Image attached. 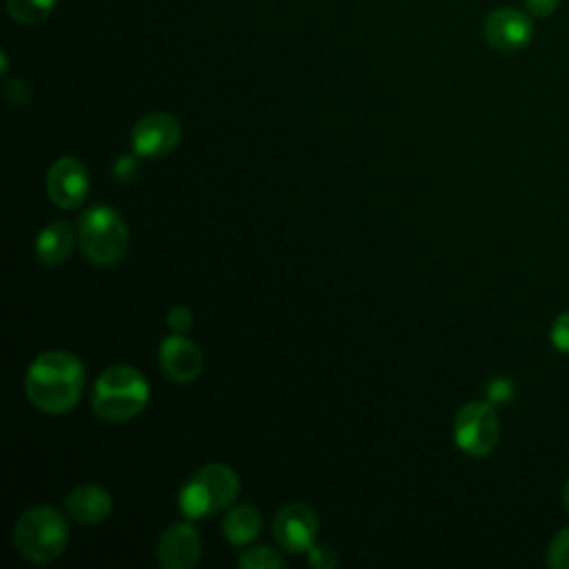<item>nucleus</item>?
<instances>
[{"mask_svg": "<svg viewBox=\"0 0 569 569\" xmlns=\"http://www.w3.org/2000/svg\"><path fill=\"white\" fill-rule=\"evenodd\" d=\"M482 33L487 44L498 51H520L531 42L533 16L516 7L493 9L485 18Z\"/></svg>", "mask_w": 569, "mask_h": 569, "instance_id": "obj_8", "label": "nucleus"}, {"mask_svg": "<svg viewBox=\"0 0 569 569\" xmlns=\"http://www.w3.org/2000/svg\"><path fill=\"white\" fill-rule=\"evenodd\" d=\"M58 0H7L9 16L20 24H38L56 9Z\"/></svg>", "mask_w": 569, "mask_h": 569, "instance_id": "obj_16", "label": "nucleus"}, {"mask_svg": "<svg viewBox=\"0 0 569 569\" xmlns=\"http://www.w3.org/2000/svg\"><path fill=\"white\" fill-rule=\"evenodd\" d=\"M149 402V382L131 365H111L93 382V413L107 422H127Z\"/></svg>", "mask_w": 569, "mask_h": 569, "instance_id": "obj_2", "label": "nucleus"}, {"mask_svg": "<svg viewBox=\"0 0 569 569\" xmlns=\"http://www.w3.org/2000/svg\"><path fill=\"white\" fill-rule=\"evenodd\" d=\"M84 391V367L71 351L49 349L33 358L24 376L29 402L49 416L76 409Z\"/></svg>", "mask_w": 569, "mask_h": 569, "instance_id": "obj_1", "label": "nucleus"}, {"mask_svg": "<svg viewBox=\"0 0 569 569\" xmlns=\"http://www.w3.org/2000/svg\"><path fill=\"white\" fill-rule=\"evenodd\" d=\"M549 338H551V345L560 353L569 356V311L556 316V320L551 325V331H549Z\"/></svg>", "mask_w": 569, "mask_h": 569, "instance_id": "obj_20", "label": "nucleus"}, {"mask_svg": "<svg viewBox=\"0 0 569 569\" xmlns=\"http://www.w3.org/2000/svg\"><path fill=\"white\" fill-rule=\"evenodd\" d=\"M260 529H262V518H260L258 509L251 505L229 507V511L222 518V533H224L227 542H231L236 547H244L251 540H256Z\"/></svg>", "mask_w": 569, "mask_h": 569, "instance_id": "obj_15", "label": "nucleus"}, {"mask_svg": "<svg viewBox=\"0 0 569 569\" xmlns=\"http://www.w3.org/2000/svg\"><path fill=\"white\" fill-rule=\"evenodd\" d=\"M76 236L78 233L67 220L49 222L36 236V258L47 267L62 264L76 247Z\"/></svg>", "mask_w": 569, "mask_h": 569, "instance_id": "obj_14", "label": "nucleus"}, {"mask_svg": "<svg viewBox=\"0 0 569 569\" xmlns=\"http://www.w3.org/2000/svg\"><path fill=\"white\" fill-rule=\"evenodd\" d=\"M69 545V525L64 516L49 505L24 509L13 525L16 551L33 565H47L62 556Z\"/></svg>", "mask_w": 569, "mask_h": 569, "instance_id": "obj_3", "label": "nucleus"}, {"mask_svg": "<svg viewBox=\"0 0 569 569\" xmlns=\"http://www.w3.org/2000/svg\"><path fill=\"white\" fill-rule=\"evenodd\" d=\"M158 360L164 376L173 382H193L202 371V351L184 333H171L160 342Z\"/></svg>", "mask_w": 569, "mask_h": 569, "instance_id": "obj_12", "label": "nucleus"}, {"mask_svg": "<svg viewBox=\"0 0 569 569\" xmlns=\"http://www.w3.org/2000/svg\"><path fill=\"white\" fill-rule=\"evenodd\" d=\"M316 533L318 518L305 502H289L273 518V536L289 553L309 551V547L316 542Z\"/></svg>", "mask_w": 569, "mask_h": 569, "instance_id": "obj_10", "label": "nucleus"}, {"mask_svg": "<svg viewBox=\"0 0 569 569\" xmlns=\"http://www.w3.org/2000/svg\"><path fill=\"white\" fill-rule=\"evenodd\" d=\"M4 96L13 102V104H27L31 100V89L24 80H11L4 84Z\"/></svg>", "mask_w": 569, "mask_h": 569, "instance_id": "obj_22", "label": "nucleus"}, {"mask_svg": "<svg viewBox=\"0 0 569 569\" xmlns=\"http://www.w3.org/2000/svg\"><path fill=\"white\" fill-rule=\"evenodd\" d=\"M287 562L273 547H251L238 556L242 569H282Z\"/></svg>", "mask_w": 569, "mask_h": 569, "instance_id": "obj_17", "label": "nucleus"}, {"mask_svg": "<svg viewBox=\"0 0 569 569\" xmlns=\"http://www.w3.org/2000/svg\"><path fill=\"white\" fill-rule=\"evenodd\" d=\"M453 440L460 451L485 458L500 440V420L491 402H465L453 418Z\"/></svg>", "mask_w": 569, "mask_h": 569, "instance_id": "obj_6", "label": "nucleus"}, {"mask_svg": "<svg viewBox=\"0 0 569 569\" xmlns=\"http://www.w3.org/2000/svg\"><path fill=\"white\" fill-rule=\"evenodd\" d=\"M525 9L533 16V18H549L556 13L560 0H522Z\"/></svg>", "mask_w": 569, "mask_h": 569, "instance_id": "obj_24", "label": "nucleus"}, {"mask_svg": "<svg viewBox=\"0 0 569 569\" xmlns=\"http://www.w3.org/2000/svg\"><path fill=\"white\" fill-rule=\"evenodd\" d=\"M113 507L111 493L96 485V482H82L73 487L64 498V511L71 520L80 525H98L109 518Z\"/></svg>", "mask_w": 569, "mask_h": 569, "instance_id": "obj_13", "label": "nucleus"}, {"mask_svg": "<svg viewBox=\"0 0 569 569\" xmlns=\"http://www.w3.org/2000/svg\"><path fill=\"white\" fill-rule=\"evenodd\" d=\"M202 540L191 522H173L158 540V562L164 569H189L200 560Z\"/></svg>", "mask_w": 569, "mask_h": 569, "instance_id": "obj_11", "label": "nucleus"}, {"mask_svg": "<svg viewBox=\"0 0 569 569\" xmlns=\"http://www.w3.org/2000/svg\"><path fill=\"white\" fill-rule=\"evenodd\" d=\"M136 158H138V156H136ZM136 158H133V156H122V158H118L116 164H113V176H116L118 180H131V178L136 176V171H138Z\"/></svg>", "mask_w": 569, "mask_h": 569, "instance_id": "obj_25", "label": "nucleus"}, {"mask_svg": "<svg viewBox=\"0 0 569 569\" xmlns=\"http://www.w3.org/2000/svg\"><path fill=\"white\" fill-rule=\"evenodd\" d=\"M47 193L60 209L80 207L89 193L87 167L73 156L58 158L47 171Z\"/></svg>", "mask_w": 569, "mask_h": 569, "instance_id": "obj_9", "label": "nucleus"}, {"mask_svg": "<svg viewBox=\"0 0 569 569\" xmlns=\"http://www.w3.org/2000/svg\"><path fill=\"white\" fill-rule=\"evenodd\" d=\"M547 562L553 569H569V527L553 536L547 551Z\"/></svg>", "mask_w": 569, "mask_h": 569, "instance_id": "obj_18", "label": "nucleus"}, {"mask_svg": "<svg viewBox=\"0 0 569 569\" xmlns=\"http://www.w3.org/2000/svg\"><path fill=\"white\" fill-rule=\"evenodd\" d=\"M78 247L96 267H111L122 260L129 247V229L122 216L107 204L89 207L78 222Z\"/></svg>", "mask_w": 569, "mask_h": 569, "instance_id": "obj_5", "label": "nucleus"}, {"mask_svg": "<svg viewBox=\"0 0 569 569\" xmlns=\"http://www.w3.org/2000/svg\"><path fill=\"white\" fill-rule=\"evenodd\" d=\"M182 138V127L176 116L167 111H153L142 116L131 129V149L138 158H164Z\"/></svg>", "mask_w": 569, "mask_h": 569, "instance_id": "obj_7", "label": "nucleus"}, {"mask_svg": "<svg viewBox=\"0 0 569 569\" xmlns=\"http://www.w3.org/2000/svg\"><path fill=\"white\" fill-rule=\"evenodd\" d=\"M487 396L491 402H507L513 396V387L507 378H496L487 387Z\"/></svg>", "mask_w": 569, "mask_h": 569, "instance_id": "obj_23", "label": "nucleus"}, {"mask_svg": "<svg viewBox=\"0 0 569 569\" xmlns=\"http://www.w3.org/2000/svg\"><path fill=\"white\" fill-rule=\"evenodd\" d=\"M238 493V473L222 462H211L187 478L178 493V507L187 518H204L209 513L229 509Z\"/></svg>", "mask_w": 569, "mask_h": 569, "instance_id": "obj_4", "label": "nucleus"}, {"mask_svg": "<svg viewBox=\"0 0 569 569\" xmlns=\"http://www.w3.org/2000/svg\"><path fill=\"white\" fill-rule=\"evenodd\" d=\"M562 505H565V509H567V513H569V478H567L565 489H562Z\"/></svg>", "mask_w": 569, "mask_h": 569, "instance_id": "obj_26", "label": "nucleus"}, {"mask_svg": "<svg viewBox=\"0 0 569 569\" xmlns=\"http://www.w3.org/2000/svg\"><path fill=\"white\" fill-rule=\"evenodd\" d=\"M191 325H193V313H191L189 307L176 305L167 311V327L173 333H184L187 329H191Z\"/></svg>", "mask_w": 569, "mask_h": 569, "instance_id": "obj_21", "label": "nucleus"}, {"mask_svg": "<svg viewBox=\"0 0 569 569\" xmlns=\"http://www.w3.org/2000/svg\"><path fill=\"white\" fill-rule=\"evenodd\" d=\"M307 560H309V565L311 567H318V569H331V567H336L338 562H340V556H338V551L333 549V547H329V545H325V542H313L311 547H309V551H307Z\"/></svg>", "mask_w": 569, "mask_h": 569, "instance_id": "obj_19", "label": "nucleus"}]
</instances>
